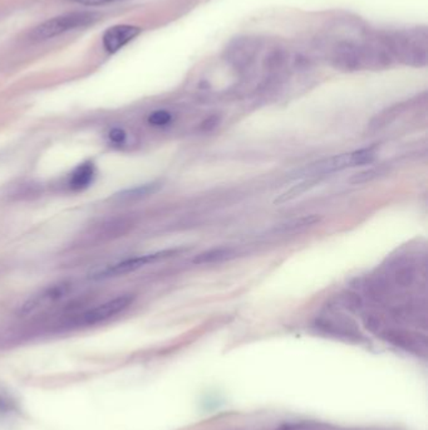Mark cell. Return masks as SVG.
<instances>
[{
	"instance_id": "7a4b0ae2",
	"label": "cell",
	"mask_w": 428,
	"mask_h": 430,
	"mask_svg": "<svg viewBox=\"0 0 428 430\" xmlns=\"http://www.w3.org/2000/svg\"><path fill=\"white\" fill-rule=\"evenodd\" d=\"M426 29H408L382 38L386 48L397 61L413 67L427 64L428 43Z\"/></svg>"
},
{
	"instance_id": "5bb4252c",
	"label": "cell",
	"mask_w": 428,
	"mask_h": 430,
	"mask_svg": "<svg viewBox=\"0 0 428 430\" xmlns=\"http://www.w3.org/2000/svg\"><path fill=\"white\" fill-rule=\"evenodd\" d=\"M417 278L416 269L410 264H403L395 269L393 272V283L400 288H410L415 285Z\"/></svg>"
},
{
	"instance_id": "603a6c76",
	"label": "cell",
	"mask_w": 428,
	"mask_h": 430,
	"mask_svg": "<svg viewBox=\"0 0 428 430\" xmlns=\"http://www.w3.org/2000/svg\"><path fill=\"white\" fill-rule=\"evenodd\" d=\"M71 1L82 4V6H97L111 4V3H115V1H118V0H71Z\"/></svg>"
},
{
	"instance_id": "2e32d148",
	"label": "cell",
	"mask_w": 428,
	"mask_h": 430,
	"mask_svg": "<svg viewBox=\"0 0 428 430\" xmlns=\"http://www.w3.org/2000/svg\"><path fill=\"white\" fill-rule=\"evenodd\" d=\"M338 303L340 307L348 310L350 312H359L363 308V300L362 297L352 290H345L338 296Z\"/></svg>"
},
{
	"instance_id": "5b68a950",
	"label": "cell",
	"mask_w": 428,
	"mask_h": 430,
	"mask_svg": "<svg viewBox=\"0 0 428 430\" xmlns=\"http://www.w3.org/2000/svg\"><path fill=\"white\" fill-rule=\"evenodd\" d=\"M316 327L327 335L334 336L342 340L359 342L363 339L357 324L340 313L322 315L316 321Z\"/></svg>"
},
{
	"instance_id": "ba28073f",
	"label": "cell",
	"mask_w": 428,
	"mask_h": 430,
	"mask_svg": "<svg viewBox=\"0 0 428 430\" xmlns=\"http://www.w3.org/2000/svg\"><path fill=\"white\" fill-rule=\"evenodd\" d=\"M69 290H71V285H68L66 282L50 285L48 288L39 292L33 297H30L28 301L23 305L22 308H21V313L29 315V313L38 311L40 308L52 306L53 303L61 301L62 298L67 296Z\"/></svg>"
},
{
	"instance_id": "9c48e42d",
	"label": "cell",
	"mask_w": 428,
	"mask_h": 430,
	"mask_svg": "<svg viewBox=\"0 0 428 430\" xmlns=\"http://www.w3.org/2000/svg\"><path fill=\"white\" fill-rule=\"evenodd\" d=\"M141 33V28L128 24L115 26L107 30L103 35V45L107 52L115 53L121 50L122 47L134 40Z\"/></svg>"
},
{
	"instance_id": "8992f818",
	"label": "cell",
	"mask_w": 428,
	"mask_h": 430,
	"mask_svg": "<svg viewBox=\"0 0 428 430\" xmlns=\"http://www.w3.org/2000/svg\"><path fill=\"white\" fill-rule=\"evenodd\" d=\"M379 336L391 345L402 349L407 352L415 353L417 356H426L427 353V340L423 335L403 330V329H391L384 326Z\"/></svg>"
},
{
	"instance_id": "e0dca14e",
	"label": "cell",
	"mask_w": 428,
	"mask_h": 430,
	"mask_svg": "<svg viewBox=\"0 0 428 430\" xmlns=\"http://www.w3.org/2000/svg\"><path fill=\"white\" fill-rule=\"evenodd\" d=\"M400 111H402V106L398 105V106L392 107V108H389V110L383 112V113H381L379 116H377L371 123V129L379 130L384 128V126H387L388 123H392L400 115Z\"/></svg>"
},
{
	"instance_id": "6da1fadb",
	"label": "cell",
	"mask_w": 428,
	"mask_h": 430,
	"mask_svg": "<svg viewBox=\"0 0 428 430\" xmlns=\"http://www.w3.org/2000/svg\"><path fill=\"white\" fill-rule=\"evenodd\" d=\"M328 55L334 67L349 72L364 68L387 67L392 61V57L382 40L378 42L337 40L329 48Z\"/></svg>"
},
{
	"instance_id": "8fae6325",
	"label": "cell",
	"mask_w": 428,
	"mask_h": 430,
	"mask_svg": "<svg viewBox=\"0 0 428 430\" xmlns=\"http://www.w3.org/2000/svg\"><path fill=\"white\" fill-rule=\"evenodd\" d=\"M320 181V178L318 176H311L308 179L303 180L301 183L294 185L293 188H290L289 191H284L283 194L274 200V204H284V203H288V201L294 200L296 198H299L301 194H304L306 191H311L314 186H317Z\"/></svg>"
},
{
	"instance_id": "30bf717a",
	"label": "cell",
	"mask_w": 428,
	"mask_h": 430,
	"mask_svg": "<svg viewBox=\"0 0 428 430\" xmlns=\"http://www.w3.org/2000/svg\"><path fill=\"white\" fill-rule=\"evenodd\" d=\"M95 176V165L92 162H84L73 171L69 180V186L72 191H83L93 183Z\"/></svg>"
},
{
	"instance_id": "cb8c5ba5",
	"label": "cell",
	"mask_w": 428,
	"mask_h": 430,
	"mask_svg": "<svg viewBox=\"0 0 428 430\" xmlns=\"http://www.w3.org/2000/svg\"><path fill=\"white\" fill-rule=\"evenodd\" d=\"M219 123V118L216 116H212V118H207L206 121L201 123V129L202 130H212Z\"/></svg>"
},
{
	"instance_id": "4fadbf2b",
	"label": "cell",
	"mask_w": 428,
	"mask_h": 430,
	"mask_svg": "<svg viewBox=\"0 0 428 430\" xmlns=\"http://www.w3.org/2000/svg\"><path fill=\"white\" fill-rule=\"evenodd\" d=\"M233 257V251L230 248H214L202 251L194 258L195 264H210V263L223 262L225 259Z\"/></svg>"
},
{
	"instance_id": "d6986e66",
	"label": "cell",
	"mask_w": 428,
	"mask_h": 430,
	"mask_svg": "<svg viewBox=\"0 0 428 430\" xmlns=\"http://www.w3.org/2000/svg\"><path fill=\"white\" fill-rule=\"evenodd\" d=\"M382 173H383L382 169L372 168L368 169V170H363L361 173L356 174V175H353L350 178V184H366V183H369V181L379 178L382 175Z\"/></svg>"
},
{
	"instance_id": "ffe728a7",
	"label": "cell",
	"mask_w": 428,
	"mask_h": 430,
	"mask_svg": "<svg viewBox=\"0 0 428 430\" xmlns=\"http://www.w3.org/2000/svg\"><path fill=\"white\" fill-rule=\"evenodd\" d=\"M363 324L366 326L368 331H371L376 335H379V332L383 330L384 324L382 319L374 315V313H367L363 316Z\"/></svg>"
},
{
	"instance_id": "ac0fdd59",
	"label": "cell",
	"mask_w": 428,
	"mask_h": 430,
	"mask_svg": "<svg viewBox=\"0 0 428 430\" xmlns=\"http://www.w3.org/2000/svg\"><path fill=\"white\" fill-rule=\"evenodd\" d=\"M158 188H160V185L157 183L141 185V186H137V188L122 193V198H125V199H137V198H142V196H151L155 191H158Z\"/></svg>"
},
{
	"instance_id": "7c38bea8",
	"label": "cell",
	"mask_w": 428,
	"mask_h": 430,
	"mask_svg": "<svg viewBox=\"0 0 428 430\" xmlns=\"http://www.w3.org/2000/svg\"><path fill=\"white\" fill-rule=\"evenodd\" d=\"M364 290L367 293V297H369L372 301L377 303H384L388 302L392 290L388 282L382 280V278H374V280L368 281L364 287Z\"/></svg>"
},
{
	"instance_id": "277c9868",
	"label": "cell",
	"mask_w": 428,
	"mask_h": 430,
	"mask_svg": "<svg viewBox=\"0 0 428 430\" xmlns=\"http://www.w3.org/2000/svg\"><path fill=\"white\" fill-rule=\"evenodd\" d=\"M176 253H178V251H163L154 253V254H146L142 257L128 258V259H125L121 262L112 263V264H107V266L95 269L93 272L89 273V278L95 281L106 280V278H111V277H118V276H123V274L131 273V272H134L137 269L145 267L146 264H149V263L156 262V261H160L163 258L171 257Z\"/></svg>"
},
{
	"instance_id": "9a60e30c",
	"label": "cell",
	"mask_w": 428,
	"mask_h": 430,
	"mask_svg": "<svg viewBox=\"0 0 428 430\" xmlns=\"http://www.w3.org/2000/svg\"><path fill=\"white\" fill-rule=\"evenodd\" d=\"M320 222V217H318L316 214H311V215H306V217H301V218L293 219L288 223L282 224L279 227V232H284V233H290V232H296V230H306L308 227H311L314 224L319 223Z\"/></svg>"
},
{
	"instance_id": "7402d4cb",
	"label": "cell",
	"mask_w": 428,
	"mask_h": 430,
	"mask_svg": "<svg viewBox=\"0 0 428 430\" xmlns=\"http://www.w3.org/2000/svg\"><path fill=\"white\" fill-rule=\"evenodd\" d=\"M108 139L113 144H116V145H122V144H125L126 139H127V134L125 132V130L116 128V129H112L108 132Z\"/></svg>"
},
{
	"instance_id": "44dd1931",
	"label": "cell",
	"mask_w": 428,
	"mask_h": 430,
	"mask_svg": "<svg viewBox=\"0 0 428 430\" xmlns=\"http://www.w3.org/2000/svg\"><path fill=\"white\" fill-rule=\"evenodd\" d=\"M171 121H173V115L168 111H165V110L152 112L149 116V123L152 126H157V128L166 126Z\"/></svg>"
},
{
	"instance_id": "3957f363",
	"label": "cell",
	"mask_w": 428,
	"mask_h": 430,
	"mask_svg": "<svg viewBox=\"0 0 428 430\" xmlns=\"http://www.w3.org/2000/svg\"><path fill=\"white\" fill-rule=\"evenodd\" d=\"M96 18H97L96 14L87 11H77V13L58 16L35 27L33 32L30 33V38L33 40H50L73 29L84 28L89 24L95 23Z\"/></svg>"
},
{
	"instance_id": "52a82bcc",
	"label": "cell",
	"mask_w": 428,
	"mask_h": 430,
	"mask_svg": "<svg viewBox=\"0 0 428 430\" xmlns=\"http://www.w3.org/2000/svg\"><path fill=\"white\" fill-rule=\"evenodd\" d=\"M132 301H134V297H116L113 300L98 305L97 307L91 308L82 316V322L84 324H97L103 322L125 311L128 306H131Z\"/></svg>"
}]
</instances>
